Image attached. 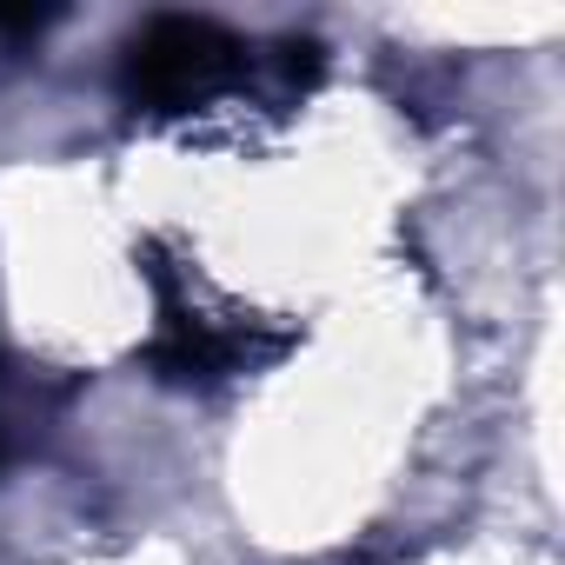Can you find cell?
Returning a JSON list of instances; mask_svg holds the SVG:
<instances>
[{"mask_svg": "<svg viewBox=\"0 0 565 565\" xmlns=\"http://www.w3.org/2000/svg\"><path fill=\"white\" fill-rule=\"evenodd\" d=\"M246 81V41L213 21L167 14L127 47V94L140 107H206Z\"/></svg>", "mask_w": 565, "mask_h": 565, "instance_id": "1", "label": "cell"}]
</instances>
